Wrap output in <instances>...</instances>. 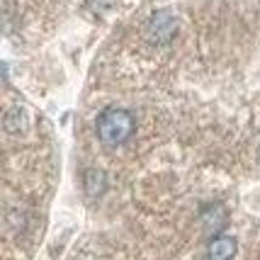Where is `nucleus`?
Masks as SVG:
<instances>
[{"label": "nucleus", "instance_id": "20e7f679", "mask_svg": "<svg viewBox=\"0 0 260 260\" xmlns=\"http://www.w3.org/2000/svg\"><path fill=\"white\" fill-rule=\"evenodd\" d=\"M238 250L236 238L231 236H214L207 246V255L209 258H234Z\"/></svg>", "mask_w": 260, "mask_h": 260}, {"label": "nucleus", "instance_id": "f03ea898", "mask_svg": "<svg viewBox=\"0 0 260 260\" xmlns=\"http://www.w3.org/2000/svg\"><path fill=\"white\" fill-rule=\"evenodd\" d=\"M146 34L153 44H168L170 39L178 34V20L170 10H158L151 15L146 24Z\"/></svg>", "mask_w": 260, "mask_h": 260}, {"label": "nucleus", "instance_id": "39448f33", "mask_svg": "<svg viewBox=\"0 0 260 260\" xmlns=\"http://www.w3.org/2000/svg\"><path fill=\"white\" fill-rule=\"evenodd\" d=\"M83 187H85V194L88 197H100L105 190H107V178H105V173L98 168H90L85 170V178H83Z\"/></svg>", "mask_w": 260, "mask_h": 260}, {"label": "nucleus", "instance_id": "f257e3e1", "mask_svg": "<svg viewBox=\"0 0 260 260\" xmlns=\"http://www.w3.org/2000/svg\"><path fill=\"white\" fill-rule=\"evenodd\" d=\"M98 139H100L105 146H122L124 141L132 139L136 129V122L129 110H122V107H107L105 112L98 117Z\"/></svg>", "mask_w": 260, "mask_h": 260}, {"label": "nucleus", "instance_id": "423d86ee", "mask_svg": "<svg viewBox=\"0 0 260 260\" xmlns=\"http://www.w3.org/2000/svg\"><path fill=\"white\" fill-rule=\"evenodd\" d=\"M24 124H27V112H24V107L15 105L12 110H8V114H5V132L20 134V132H24Z\"/></svg>", "mask_w": 260, "mask_h": 260}, {"label": "nucleus", "instance_id": "7ed1b4c3", "mask_svg": "<svg viewBox=\"0 0 260 260\" xmlns=\"http://www.w3.org/2000/svg\"><path fill=\"white\" fill-rule=\"evenodd\" d=\"M200 224H202V231L207 234L209 238L219 236L229 224V212L226 207L221 202H214V204H207L200 214Z\"/></svg>", "mask_w": 260, "mask_h": 260}]
</instances>
